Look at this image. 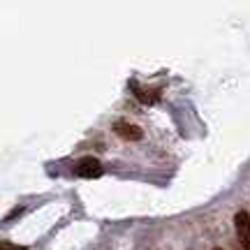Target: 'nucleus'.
<instances>
[{
    "label": "nucleus",
    "mask_w": 250,
    "mask_h": 250,
    "mask_svg": "<svg viewBox=\"0 0 250 250\" xmlns=\"http://www.w3.org/2000/svg\"><path fill=\"white\" fill-rule=\"evenodd\" d=\"M74 174L79 176V179H100L102 176V162L98 158H81L77 165H74Z\"/></svg>",
    "instance_id": "1"
},
{
    "label": "nucleus",
    "mask_w": 250,
    "mask_h": 250,
    "mask_svg": "<svg viewBox=\"0 0 250 250\" xmlns=\"http://www.w3.org/2000/svg\"><path fill=\"white\" fill-rule=\"evenodd\" d=\"M234 225H236V236H239L241 248L250 250V215L246 211H239L234 218Z\"/></svg>",
    "instance_id": "2"
},
{
    "label": "nucleus",
    "mask_w": 250,
    "mask_h": 250,
    "mask_svg": "<svg viewBox=\"0 0 250 250\" xmlns=\"http://www.w3.org/2000/svg\"><path fill=\"white\" fill-rule=\"evenodd\" d=\"M114 132H116L121 139H125V142H139L144 137L142 127H137L134 123H127V121H116V123H114Z\"/></svg>",
    "instance_id": "3"
},
{
    "label": "nucleus",
    "mask_w": 250,
    "mask_h": 250,
    "mask_svg": "<svg viewBox=\"0 0 250 250\" xmlns=\"http://www.w3.org/2000/svg\"><path fill=\"white\" fill-rule=\"evenodd\" d=\"M130 88H132V93L137 95V100L142 102V104H155V100L160 98V88H155V90H144L139 88L134 81H130Z\"/></svg>",
    "instance_id": "4"
},
{
    "label": "nucleus",
    "mask_w": 250,
    "mask_h": 250,
    "mask_svg": "<svg viewBox=\"0 0 250 250\" xmlns=\"http://www.w3.org/2000/svg\"><path fill=\"white\" fill-rule=\"evenodd\" d=\"M0 250H26L23 246H17V243H9V241H2Z\"/></svg>",
    "instance_id": "5"
},
{
    "label": "nucleus",
    "mask_w": 250,
    "mask_h": 250,
    "mask_svg": "<svg viewBox=\"0 0 250 250\" xmlns=\"http://www.w3.org/2000/svg\"><path fill=\"white\" fill-rule=\"evenodd\" d=\"M213 250H223V248H213Z\"/></svg>",
    "instance_id": "6"
}]
</instances>
